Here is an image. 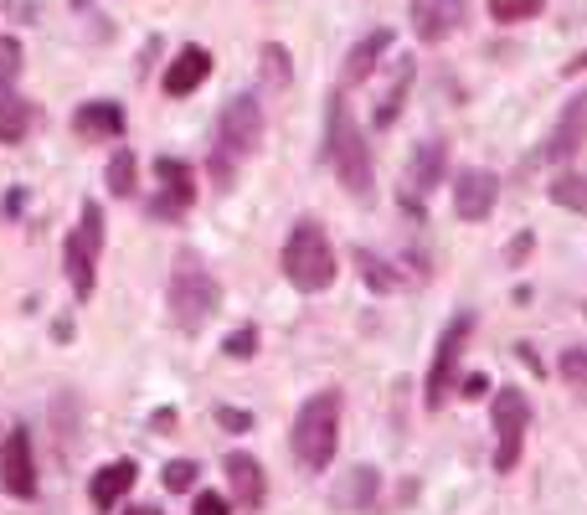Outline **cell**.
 Returning a JSON list of instances; mask_svg holds the SVG:
<instances>
[{"mask_svg": "<svg viewBox=\"0 0 587 515\" xmlns=\"http://www.w3.org/2000/svg\"><path fill=\"white\" fill-rule=\"evenodd\" d=\"M546 196H552L556 206H567V211H583V217H587V175L583 171L556 175L552 186H546Z\"/></svg>", "mask_w": 587, "mask_h": 515, "instance_id": "24", "label": "cell"}, {"mask_svg": "<svg viewBox=\"0 0 587 515\" xmlns=\"http://www.w3.org/2000/svg\"><path fill=\"white\" fill-rule=\"evenodd\" d=\"M99 253H103V211L99 202H83L78 227L63 238V268H68V284L78 299H88L93 284H99Z\"/></svg>", "mask_w": 587, "mask_h": 515, "instance_id": "5", "label": "cell"}, {"mask_svg": "<svg viewBox=\"0 0 587 515\" xmlns=\"http://www.w3.org/2000/svg\"><path fill=\"white\" fill-rule=\"evenodd\" d=\"M583 139H587V93H572L556 129L546 135V145H541L531 160H567V154L583 150Z\"/></svg>", "mask_w": 587, "mask_h": 515, "instance_id": "13", "label": "cell"}, {"mask_svg": "<svg viewBox=\"0 0 587 515\" xmlns=\"http://www.w3.org/2000/svg\"><path fill=\"white\" fill-rule=\"evenodd\" d=\"M11 16H21V21H36V0H11Z\"/></svg>", "mask_w": 587, "mask_h": 515, "instance_id": "39", "label": "cell"}, {"mask_svg": "<svg viewBox=\"0 0 587 515\" xmlns=\"http://www.w3.org/2000/svg\"><path fill=\"white\" fill-rule=\"evenodd\" d=\"M340 263H336V248H330V238H325V227L319 222H294V232H289L284 242V278L294 284L300 294H325L330 284H336Z\"/></svg>", "mask_w": 587, "mask_h": 515, "instance_id": "4", "label": "cell"}, {"mask_svg": "<svg viewBox=\"0 0 587 515\" xmlns=\"http://www.w3.org/2000/svg\"><path fill=\"white\" fill-rule=\"evenodd\" d=\"M150 428H155V433H170V428H176V412H170V408H160V412H155V417H150Z\"/></svg>", "mask_w": 587, "mask_h": 515, "instance_id": "38", "label": "cell"}, {"mask_svg": "<svg viewBox=\"0 0 587 515\" xmlns=\"http://www.w3.org/2000/svg\"><path fill=\"white\" fill-rule=\"evenodd\" d=\"M531 248H537V238H531V232H520V238H510V248H505V258H510V263H520V258L531 253Z\"/></svg>", "mask_w": 587, "mask_h": 515, "instance_id": "34", "label": "cell"}, {"mask_svg": "<svg viewBox=\"0 0 587 515\" xmlns=\"http://www.w3.org/2000/svg\"><path fill=\"white\" fill-rule=\"evenodd\" d=\"M217 309H222V284L206 274V263L196 253H181L176 268H170V320L185 335H196V330H206V320Z\"/></svg>", "mask_w": 587, "mask_h": 515, "instance_id": "3", "label": "cell"}, {"mask_svg": "<svg viewBox=\"0 0 587 515\" xmlns=\"http://www.w3.org/2000/svg\"><path fill=\"white\" fill-rule=\"evenodd\" d=\"M32 103L16 93L11 78H0V145H21V139L32 135Z\"/></svg>", "mask_w": 587, "mask_h": 515, "instance_id": "22", "label": "cell"}, {"mask_svg": "<svg viewBox=\"0 0 587 515\" xmlns=\"http://www.w3.org/2000/svg\"><path fill=\"white\" fill-rule=\"evenodd\" d=\"M556 371L567 377V387H577V392L587 397V345H567L562 360H556Z\"/></svg>", "mask_w": 587, "mask_h": 515, "instance_id": "26", "label": "cell"}, {"mask_svg": "<svg viewBox=\"0 0 587 515\" xmlns=\"http://www.w3.org/2000/svg\"><path fill=\"white\" fill-rule=\"evenodd\" d=\"M263 72H269V83H279V88L289 83V52L279 47V42H269V47H263Z\"/></svg>", "mask_w": 587, "mask_h": 515, "instance_id": "30", "label": "cell"}, {"mask_svg": "<svg viewBox=\"0 0 587 515\" xmlns=\"http://www.w3.org/2000/svg\"><path fill=\"white\" fill-rule=\"evenodd\" d=\"M21 206H26V191H5V202H0V211H5V217H21Z\"/></svg>", "mask_w": 587, "mask_h": 515, "instance_id": "37", "label": "cell"}, {"mask_svg": "<svg viewBox=\"0 0 587 515\" xmlns=\"http://www.w3.org/2000/svg\"><path fill=\"white\" fill-rule=\"evenodd\" d=\"M567 72H587V52H583V57H572V62H567Z\"/></svg>", "mask_w": 587, "mask_h": 515, "instance_id": "40", "label": "cell"}, {"mask_svg": "<svg viewBox=\"0 0 587 515\" xmlns=\"http://www.w3.org/2000/svg\"><path fill=\"white\" fill-rule=\"evenodd\" d=\"M135 480H139V469H135V464H129V459L103 464L99 474L88 480V500H93L99 511H114L118 500H124V495H129V490H135Z\"/></svg>", "mask_w": 587, "mask_h": 515, "instance_id": "17", "label": "cell"}, {"mask_svg": "<svg viewBox=\"0 0 587 515\" xmlns=\"http://www.w3.org/2000/svg\"><path fill=\"white\" fill-rule=\"evenodd\" d=\"M263 145V103L252 93H237L217 119V150H227L233 160H248Z\"/></svg>", "mask_w": 587, "mask_h": 515, "instance_id": "8", "label": "cell"}, {"mask_svg": "<svg viewBox=\"0 0 587 515\" xmlns=\"http://www.w3.org/2000/svg\"><path fill=\"white\" fill-rule=\"evenodd\" d=\"M124 515H160V511H155V505H129Z\"/></svg>", "mask_w": 587, "mask_h": 515, "instance_id": "41", "label": "cell"}, {"mask_svg": "<svg viewBox=\"0 0 587 515\" xmlns=\"http://www.w3.org/2000/svg\"><path fill=\"white\" fill-rule=\"evenodd\" d=\"M217 423L227 433H248L252 428V412H242V408H217Z\"/></svg>", "mask_w": 587, "mask_h": 515, "instance_id": "31", "label": "cell"}, {"mask_svg": "<svg viewBox=\"0 0 587 515\" xmlns=\"http://www.w3.org/2000/svg\"><path fill=\"white\" fill-rule=\"evenodd\" d=\"M516 360H526V371H531V377H541V371H546V366H541V356H537V345H516Z\"/></svg>", "mask_w": 587, "mask_h": 515, "instance_id": "35", "label": "cell"}, {"mask_svg": "<svg viewBox=\"0 0 587 515\" xmlns=\"http://www.w3.org/2000/svg\"><path fill=\"white\" fill-rule=\"evenodd\" d=\"M222 351H227L233 360H252V356H258V330H252V325L233 330V335L222 341Z\"/></svg>", "mask_w": 587, "mask_h": 515, "instance_id": "29", "label": "cell"}, {"mask_svg": "<svg viewBox=\"0 0 587 515\" xmlns=\"http://www.w3.org/2000/svg\"><path fill=\"white\" fill-rule=\"evenodd\" d=\"M355 268H361V278H366L376 294H397V289H403V274H397L382 253H371V248H355Z\"/></svg>", "mask_w": 587, "mask_h": 515, "instance_id": "23", "label": "cell"}, {"mask_svg": "<svg viewBox=\"0 0 587 515\" xmlns=\"http://www.w3.org/2000/svg\"><path fill=\"white\" fill-rule=\"evenodd\" d=\"M413 21H418L422 42H443V36H453L470 21V0H428V5H418Z\"/></svg>", "mask_w": 587, "mask_h": 515, "instance_id": "19", "label": "cell"}, {"mask_svg": "<svg viewBox=\"0 0 587 515\" xmlns=\"http://www.w3.org/2000/svg\"><path fill=\"white\" fill-rule=\"evenodd\" d=\"M196 474H202V469H196V464H191V459H170V464H166V474H160V480H166V490H170V495H181V490H191V484H196Z\"/></svg>", "mask_w": 587, "mask_h": 515, "instance_id": "28", "label": "cell"}, {"mask_svg": "<svg viewBox=\"0 0 587 515\" xmlns=\"http://www.w3.org/2000/svg\"><path fill=\"white\" fill-rule=\"evenodd\" d=\"M489 16L505 21V26H516V21L541 16V0H489Z\"/></svg>", "mask_w": 587, "mask_h": 515, "instance_id": "27", "label": "cell"}, {"mask_svg": "<svg viewBox=\"0 0 587 515\" xmlns=\"http://www.w3.org/2000/svg\"><path fill=\"white\" fill-rule=\"evenodd\" d=\"M485 392H495V387H489V377H464V397H470V402H479Z\"/></svg>", "mask_w": 587, "mask_h": 515, "instance_id": "36", "label": "cell"}, {"mask_svg": "<svg viewBox=\"0 0 587 515\" xmlns=\"http://www.w3.org/2000/svg\"><path fill=\"white\" fill-rule=\"evenodd\" d=\"M109 191L114 196H135V150H124V145L109 160Z\"/></svg>", "mask_w": 587, "mask_h": 515, "instance_id": "25", "label": "cell"}, {"mask_svg": "<svg viewBox=\"0 0 587 515\" xmlns=\"http://www.w3.org/2000/svg\"><path fill=\"white\" fill-rule=\"evenodd\" d=\"M495 202H500V175L495 171L470 165V171L453 175V211H459L464 222H485L489 211H495Z\"/></svg>", "mask_w": 587, "mask_h": 515, "instance_id": "12", "label": "cell"}, {"mask_svg": "<svg viewBox=\"0 0 587 515\" xmlns=\"http://www.w3.org/2000/svg\"><path fill=\"white\" fill-rule=\"evenodd\" d=\"M443 171H449V145L443 139H422L413 165H407V191H403V206L422 217V202L443 186Z\"/></svg>", "mask_w": 587, "mask_h": 515, "instance_id": "10", "label": "cell"}, {"mask_svg": "<svg viewBox=\"0 0 587 515\" xmlns=\"http://www.w3.org/2000/svg\"><path fill=\"white\" fill-rule=\"evenodd\" d=\"M72 129L83 139H124V108L114 99H93V103H78L72 114Z\"/></svg>", "mask_w": 587, "mask_h": 515, "instance_id": "18", "label": "cell"}, {"mask_svg": "<svg viewBox=\"0 0 587 515\" xmlns=\"http://www.w3.org/2000/svg\"><path fill=\"white\" fill-rule=\"evenodd\" d=\"M413 78H418V62H413V57H397V68H392V78H386L382 99H376V108H371V124H376V129H392V124H397L407 93H413Z\"/></svg>", "mask_w": 587, "mask_h": 515, "instance_id": "16", "label": "cell"}, {"mask_svg": "<svg viewBox=\"0 0 587 515\" xmlns=\"http://www.w3.org/2000/svg\"><path fill=\"white\" fill-rule=\"evenodd\" d=\"M191 515H233V505H227L217 490H206V495H196V511Z\"/></svg>", "mask_w": 587, "mask_h": 515, "instance_id": "32", "label": "cell"}, {"mask_svg": "<svg viewBox=\"0 0 587 515\" xmlns=\"http://www.w3.org/2000/svg\"><path fill=\"white\" fill-rule=\"evenodd\" d=\"M376 495H382V474H376L371 464H355L351 474L330 490L336 511H371V505H376Z\"/></svg>", "mask_w": 587, "mask_h": 515, "instance_id": "21", "label": "cell"}, {"mask_svg": "<svg viewBox=\"0 0 587 515\" xmlns=\"http://www.w3.org/2000/svg\"><path fill=\"white\" fill-rule=\"evenodd\" d=\"M289 444H294V459H300L309 474H325L330 459H336V448H340V392L309 397L300 408V417H294Z\"/></svg>", "mask_w": 587, "mask_h": 515, "instance_id": "2", "label": "cell"}, {"mask_svg": "<svg viewBox=\"0 0 587 515\" xmlns=\"http://www.w3.org/2000/svg\"><path fill=\"white\" fill-rule=\"evenodd\" d=\"M222 469H227V484H233L237 511H263V500H269L263 464L252 459V454H227V459H222Z\"/></svg>", "mask_w": 587, "mask_h": 515, "instance_id": "14", "label": "cell"}, {"mask_svg": "<svg viewBox=\"0 0 587 515\" xmlns=\"http://www.w3.org/2000/svg\"><path fill=\"white\" fill-rule=\"evenodd\" d=\"M325 160L336 165L340 186L351 191L355 202H371V186H376V165H371V150L366 139H361V129H355L351 108H346V99H330V124H325Z\"/></svg>", "mask_w": 587, "mask_h": 515, "instance_id": "1", "label": "cell"}, {"mask_svg": "<svg viewBox=\"0 0 587 515\" xmlns=\"http://www.w3.org/2000/svg\"><path fill=\"white\" fill-rule=\"evenodd\" d=\"M386 52H392V32H366L361 42H355L351 52H346V68H340V83L355 88V83H366L371 72H376V62H382Z\"/></svg>", "mask_w": 587, "mask_h": 515, "instance_id": "20", "label": "cell"}, {"mask_svg": "<svg viewBox=\"0 0 587 515\" xmlns=\"http://www.w3.org/2000/svg\"><path fill=\"white\" fill-rule=\"evenodd\" d=\"M212 78V52L206 47H181L176 52V62L166 68L160 88H166L170 99H185V93H196V88Z\"/></svg>", "mask_w": 587, "mask_h": 515, "instance_id": "15", "label": "cell"}, {"mask_svg": "<svg viewBox=\"0 0 587 515\" xmlns=\"http://www.w3.org/2000/svg\"><path fill=\"white\" fill-rule=\"evenodd\" d=\"M470 335H474V314H470V309H459L449 325H443V335H438L433 366H428V387H422V402H428L433 412L443 408V397L453 392V377H459V360H464Z\"/></svg>", "mask_w": 587, "mask_h": 515, "instance_id": "7", "label": "cell"}, {"mask_svg": "<svg viewBox=\"0 0 587 515\" xmlns=\"http://www.w3.org/2000/svg\"><path fill=\"white\" fill-rule=\"evenodd\" d=\"M0 484L11 500H32L36 495V454H32V433L11 428L5 448H0Z\"/></svg>", "mask_w": 587, "mask_h": 515, "instance_id": "11", "label": "cell"}, {"mask_svg": "<svg viewBox=\"0 0 587 515\" xmlns=\"http://www.w3.org/2000/svg\"><path fill=\"white\" fill-rule=\"evenodd\" d=\"M21 68V42L16 36H0V72H16Z\"/></svg>", "mask_w": 587, "mask_h": 515, "instance_id": "33", "label": "cell"}, {"mask_svg": "<svg viewBox=\"0 0 587 515\" xmlns=\"http://www.w3.org/2000/svg\"><path fill=\"white\" fill-rule=\"evenodd\" d=\"M155 181H160V196L150 202V217H160V222L185 217L191 202H196V175H191V165L176 160V154H160V160H155Z\"/></svg>", "mask_w": 587, "mask_h": 515, "instance_id": "9", "label": "cell"}, {"mask_svg": "<svg viewBox=\"0 0 587 515\" xmlns=\"http://www.w3.org/2000/svg\"><path fill=\"white\" fill-rule=\"evenodd\" d=\"M489 417H495V469L510 474L520 464V448H526V428H531V402L516 387H500L489 397Z\"/></svg>", "mask_w": 587, "mask_h": 515, "instance_id": "6", "label": "cell"}]
</instances>
